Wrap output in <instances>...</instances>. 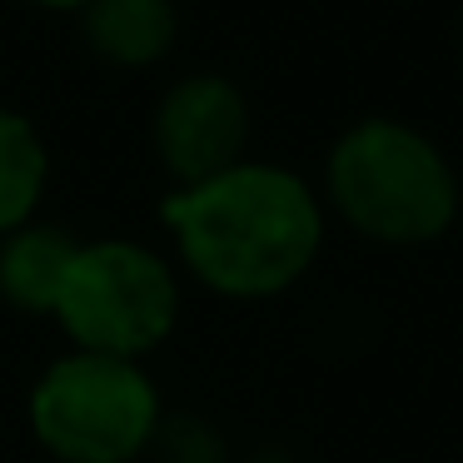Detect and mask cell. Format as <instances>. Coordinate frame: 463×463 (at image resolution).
Segmentation results:
<instances>
[{
	"label": "cell",
	"mask_w": 463,
	"mask_h": 463,
	"mask_svg": "<svg viewBox=\"0 0 463 463\" xmlns=\"http://www.w3.org/2000/svg\"><path fill=\"white\" fill-rule=\"evenodd\" d=\"M31 433L61 463H135L160 429V389L140 359L71 349L31 389Z\"/></svg>",
	"instance_id": "cell-3"
},
{
	"label": "cell",
	"mask_w": 463,
	"mask_h": 463,
	"mask_svg": "<svg viewBox=\"0 0 463 463\" xmlns=\"http://www.w3.org/2000/svg\"><path fill=\"white\" fill-rule=\"evenodd\" d=\"M458 41H463V25H458Z\"/></svg>",
	"instance_id": "cell-11"
},
{
	"label": "cell",
	"mask_w": 463,
	"mask_h": 463,
	"mask_svg": "<svg viewBox=\"0 0 463 463\" xmlns=\"http://www.w3.org/2000/svg\"><path fill=\"white\" fill-rule=\"evenodd\" d=\"M75 15L90 55L115 71H150L180 41L175 0H90Z\"/></svg>",
	"instance_id": "cell-7"
},
{
	"label": "cell",
	"mask_w": 463,
	"mask_h": 463,
	"mask_svg": "<svg viewBox=\"0 0 463 463\" xmlns=\"http://www.w3.org/2000/svg\"><path fill=\"white\" fill-rule=\"evenodd\" d=\"M45 180H51V155H45L41 130L21 110L0 105V234L35 220Z\"/></svg>",
	"instance_id": "cell-8"
},
{
	"label": "cell",
	"mask_w": 463,
	"mask_h": 463,
	"mask_svg": "<svg viewBox=\"0 0 463 463\" xmlns=\"http://www.w3.org/2000/svg\"><path fill=\"white\" fill-rule=\"evenodd\" d=\"M180 264L224 299H274L309 274L324 250V204L304 175L240 160L160 200Z\"/></svg>",
	"instance_id": "cell-1"
},
{
	"label": "cell",
	"mask_w": 463,
	"mask_h": 463,
	"mask_svg": "<svg viewBox=\"0 0 463 463\" xmlns=\"http://www.w3.org/2000/svg\"><path fill=\"white\" fill-rule=\"evenodd\" d=\"M75 250H80V240L51 220H25L21 230L0 234V299L15 314L51 319L61 304L65 274L75 264Z\"/></svg>",
	"instance_id": "cell-6"
},
{
	"label": "cell",
	"mask_w": 463,
	"mask_h": 463,
	"mask_svg": "<svg viewBox=\"0 0 463 463\" xmlns=\"http://www.w3.org/2000/svg\"><path fill=\"white\" fill-rule=\"evenodd\" d=\"M31 5H41V11H85L90 0H31Z\"/></svg>",
	"instance_id": "cell-10"
},
{
	"label": "cell",
	"mask_w": 463,
	"mask_h": 463,
	"mask_svg": "<svg viewBox=\"0 0 463 463\" xmlns=\"http://www.w3.org/2000/svg\"><path fill=\"white\" fill-rule=\"evenodd\" d=\"M150 453L160 463H230L214 423L194 419V413H165L150 439Z\"/></svg>",
	"instance_id": "cell-9"
},
{
	"label": "cell",
	"mask_w": 463,
	"mask_h": 463,
	"mask_svg": "<svg viewBox=\"0 0 463 463\" xmlns=\"http://www.w3.org/2000/svg\"><path fill=\"white\" fill-rule=\"evenodd\" d=\"M324 200L354 234L393 250L433 244L458 220V175L409 120L369 115L329 145Z\"/></svg>",
	"instance_id": "cell-2"
},
{
	"label": "cell",
	"mask_w": 463,
	"mask_h": 463,
	"mask_svg": "<svg viewBox=\"0 0 463 463\" xmlns=\"http://www.w3.org/2000/svg\"><path fill=\"white\" fill-rule=\"evenodd\" d=\"M150 145L175 190L204 184L250 160V100L230 75L194 71L160 95L150 120Z\"/></svg>",
	"instance_id": "cell-5"
},
{
	"label": "cell",
	"mask_w": 463,
	"mask_h": 463,
	"mask_svg": "<svg viewBox=\"0 0 463 463\" xmlns=\"http://www.w3.org/2000/svg\"><path fill=\"white\" fill-rule=\"evenodd\" d=\"M51 319L71 334L75 349L145 359L180 319L175 264L140 240H80Z\"/></svg>",
	"instance_id": "cell-4"
}]
</instances>
